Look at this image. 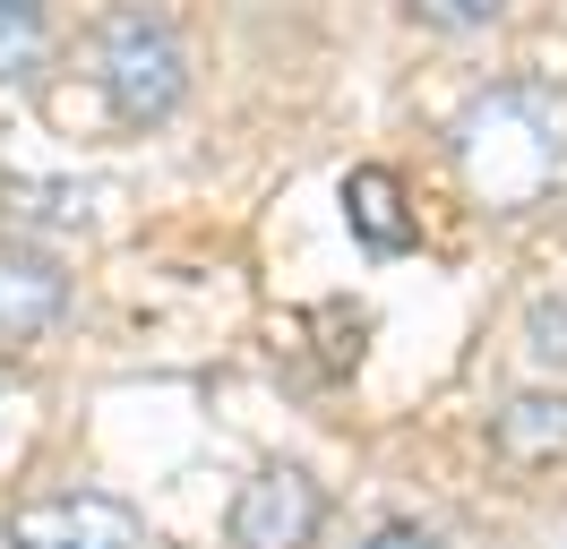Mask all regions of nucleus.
Returning a JSON list of instances; mask_svg holds the SVG:
<instances>
[{
  "label": "nucleus",
  "mask_w": 567,
  "mask_h": 549,
  "mask_svg": "<svg viewBox=\"0 0 567 549\" xmlns=\"http://www.w3.org/2000/svg\"><path fill=\"white\" fill-rule=\"evenodd\" d=\"M456 180L473 206L491 215H525V206L567 189V86L550 77H507L491 95H473L447 130Z\"/></svg>",
  "instance_id": "nucleus-1"
},
{
  "label": "nucleus",
  "mask_w": 567,
  "mask_h": 549,
  "mask_svg": "<svg viewBox=\"0 0 567 549\" xmlns=\"http://www.w3.org/2000/svg\"><path fill=\"white\" fill-rule=\"evenodd\" d=\"M95 77H104V103L121 130H164L189 95V52L155 9H112L95 34Z\"/></svg>",
  "instance_id": "nucleus-2"
},
{
  "label": "nucleus",
  "mask_w": 567,
  "mask_h": 549,
  "mask_svg": "<svg viewBox=\"0 0 567 549\" xmlns=\"http://www.w3.org/2000/svg\"><path fill=\"white\" fill-rule=\"evenodd\" d=\"M319 532H327V489L301 464L249 473L233 515H224V541L233 549H319Z\"/></svg>",
  "instance_id": "nucleus-3"
},
{
  "label": "nucleus",
  "mask_w": 567,
  "mask_h": 549,
  "mask_svg": "<svg viewBox=\"0 0 567 549\" xmlns=\"http://www.w3.org/2000/svg\"><path fill=\"white\" fill-rule=\"evenodd\" d=\"M9 549H146V524L104 489H61L9 515Z\"/></svg>",
  "instance_id": "nucleus-4"
},
{
  "label": "nucleus",
  "mask_w": 567,
  "mask_h": 549,
  "mask_svg": "<svg viewBox=\"0 0 567 549\" xmlns=\"http://www.w3.org/2000/svg\"><path fill=\"white\" fill-rule=\"evenodd\" d=\"M70 309V274L27 240H0V343H35L43 327H61Z\"/></svg>",
  "instance_id": "nucleus-5"
},
{
  "label": "nucleus",
  "mask_w": 567,
  "mask_h": 549,
  "mask_svg": "<svg viewBox=\"0 0 567 549\" xmlns=\"http://www.w3.org/2000/svg\"><path fill=\"white\" fill-rule=\"evenodd\" d=\"M344 224H353V240L370 249V258H404V249L422 240L413 206H404V180H395L388 164L344 172Z\"/></svg>",
  "instance_id": "nucleus-6"
},
{
  "label": "nucleus",
  "mask_w": 567,
  "mask_h": 549,
  "mask_svg": "<svg viewBox=\"0 0 567 549\" xmlns=\"http://www.w3.org/2000/svg\"><path fill=\"white\" fill-rule=\"evenodd\" d=\"M491 446L507 464H559L567 455V395H516V404L491 421Z\"/></svg>",
  "instance_id": "nucleus-7"
},
{
  "label": "nucleus",
  "mask_w": 567,
  "mask_h": 549,
  "mask_svg": "<svg viewBox=\"0 0 567 549\" xmlns=\"http://www.w3.org/2000/svg\"><path fill=\"white\" fill-rule=\"evenodd\" d=\"M43 61V9L35 0H0V77H27Z\"/></svg>",
  "instance_id": "nucleus-8"
},
{
  "label": "nucleus",
  "mask_w": 567,
  "mask_h": 549,
  "mask_svg": "<svg viewBox=\"0 0 567 549\" xmlns=\"http://www.w3.org/2000/svg\"><path fill=\"white\" fill-rule=\"evenodd\" d=\"M413 9H422L430 27H491L507 0H413Z\"/></svg>",
  "instance_id": "nucleus-9"
},
{
  "label": "nucleus",
  "mask_w": 567,
  "mask_h": 549,
  "mask_svg": "<svg viewBox=\"0 0 567 549\" xmlns=\"http://www.w3.org/2000/svg\"><path fill=\"white\" fill-rule=\"evenodd\" d=\"M370 549H447L439 532H422V524H379L370 532Z\"/></svg>",
  "instance_id": "nucleus-10"
}]
</instances>
